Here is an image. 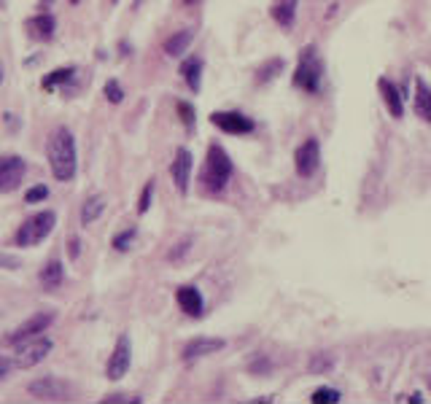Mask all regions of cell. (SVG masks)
Instances as JSON below:
<instances>
[{"label":"cell","instance_id":"cell-1","mask_svg":"<svg viewBox=\"0 0 431 404\" xmlns=\"http://www.w3.org/2000/svg\"><path fill=\"white\" fill-rule=\"evenodd\" d=\"M46 159L52 167V175L57 181H73L76 170H79V157H76V140L67 127H57L49 140H46Z\"/></svg>","mask_w":431,"mask_h":404},{"label":"cell","instance_id":"cell-2","mask_svg":"<svg viewBox=\"0 0 431 404\" xmlns=\"http://www.w3.org/2000/svg\"><path fill=\"white\" fill-rule=\"evenodd\" d=\"M232 173H235V164L229 159V154L218 143H211L208 154H205V164L200 170L202 191L205 194H221L229 181H232Z\"/></svg>","mask_w":431,"mask_h":404},{"label":"cell","instance_id":"cell-3","mask_svg":"<svg viewBox=\"0 0 431 404\" xmlns=\"http://www.w3.org/2000/svg\"><path fill=\"white\" fill-rule=\"evenodd\" d=\"M57 227V213L54 211H40V213L30 215L27 221H22V227L13 235V245L19 248H35L38 242H43Z\"/></svg>","mask_w":431,"mask_h":404},{"label":"cell","instance_id":"cell-4","mask_svg":"<svg viewBox=\"0 0 431 404\" xmlns=\"http://www.w3.org/2000/svg\"><path fill=\"white\" fill-rule=\"evenodd\" d=\"M321 79H323L321 57L315 52V46H305L302 54H299V62H296V70H294V86L315 94L318 86H321Z\"/></svg>","mask_w":431,"mask_h":404},{"label":"cell","instance_id":"cell-5","mask_svg":"<svg viewBox=\"0 0 431 404\" xmlns=\"http://www.w3.org/2000/svg\"><path fill=\"white\" fill-rule=\"evenodd\" d=\"M54 342L49 337H35V340H27L22 345H16V356H13V366L16 369H30V366H35L40 364L49 353H52Z\"/></svg>","mask_w":431,"mask_h":404},{"label":"cell","instance_id":"cell-6","mask_svg":"<svg viewBox=\"0 0 431 404\" xmlns=\"http://www.w3.org/2000/svg\"><path fill=\"white\" fill-rule=\"evenodd\" d=\"M52 323H54V313H35L33 318H27L25 323H19L11 335L6 337V342L16 348V345H22V342H27V340L40 337L49 326H52Z\"/></svg>","mask_w":431,"mask_h":404},{"label":"cell","instance_id":"cell-7","mask_svg":"<svg viewBox=\"0 0 431 404\" xmlns=\"http://www.w3.org/2000/svg\"><path fill=\"white\" fill-rule=\"evenodd\" d=\"M130 361H133V342L127 335H119L116 345H113V353L108 359L106 366V377L108 380H121V377L130 372Z\"/></svg>","mask_w":431,"mask_h":404},{"label":"cell","instance_id":"cell-8","mask_svg":"<svg viewBox=\"0 0 431 404\" xmlns=\"http://www.w3.org/2000/svg\"><path fill=\"white\" fill-rule=\"evenodd\" d=\"M211 124L227 135H251L256 130L254 119H248L240 111H216L211 116Z\"/></svg>","mask_w":431,"mask_h":404},{"label":"cell","instance_id":"cell-9","mask_svg":"<svg viewBox=\"0 0 431 404\" xmlns=\"http://www.w3.org/2000/svg\"><path fill=\"white\" fill-rule=\"evenodd\" d=\"M30 396L38 399V402H67L70 399V386L57 380V377H43L30 383Z\"/></svg>","mask_w":431,"mask_h":404},{"label":"cell","instance_id":"cell-10","mask_svg":"<svg viewBox=\"0 0 431 404\" xmlns=\"http://www.w3.org/2000/svg\"><path fill=\"white\" fill-rule=\"evenodd\" d=\"M25 173H27V164L22 157H13V154L3 157V162H0V191H3V194H11L13 189L22 184Z\"/></svg>","mask_w":431,"mask_h":404},{"label":"cell","instance_id":"cell-11","mask_svg":"<svg viewBox=\"0 0 431 404\" xmlns=\"http://www.w3.org/2000/svg\"><path fill=\"white\" fill-rule=\"evenodd\" d=\"M318 164H321V146H318L315 138H310V140H305L302 146L296 148L294 167L302 178H310V175L318 170Z\"/></svg>","mask_w":431,"mask_h":404},{"label":"cell","instance_id":"cell-12","mask_svg":"<svg viewBox=\"0 0 431 404\" xmlns=\"http://www.w3.org/2000/svg\"><path fill=\"white\" fill-rule=\"evenodd\" d=\"M227 348V340H221V337H194V340H189L184 350H181V359L184 361H194V359H205V356H211V353H218V350Z\"/></svg>","mask_w":431,"mask_h":404},{"label":"cell","instance_id":"cell-13","mask_svg":"<svg viewBox=\"0 0 431 404\" xmlns=\"http://www.w3.org/2000/svg\"><path fill=\"white\" fill-rule=\"evenodd\" d=\"M191 167H194V159H191V151L189 148H178L173 157V164H170V175L175 181V189L181 194H189V181H191Z\"/></svg>","mask_w":431,"mask_h":404},{"label":"cell","instance_id":"cell-14","mask_svg":"<svg viewBox=\"0 0 431 404\" xmlns=\"http://www.w3.org/2000/svg\"><path fill=\"white\" fill-rule=\"evenodd\" d=\"M175 302H178V308L184 310L186 315H191V318H200L202 310H205V299H202L197 286H181V288L175 291Z\"/></svg>","mask_w":431,"mask_h":404},{"label":"cell","instance_id":"cell-15","mask_svg":"<svg viewBox=\"0 0 431 404\" xmlns=\"http://www.w3.org/2000/svg\"><path fill=\"white\" fill-rule=\"evenodd\" d=\"M25 30L30 38L35 40H49L54 35V30H57V19H54L49 11H40L35 16H30L25 22Z\"/></svg>","mask_w":431,"mask_h":404},{"label":"cell","instance_id":"cell-16","mask_svg":"<svg viewBox=\"0 0 431 404\" xmlns=\"http://www.w3.org/2000/svg\"><path fill=\"white\" fill-rule=\"evenodd\" d=\"M377 92H380V97H383V103H386L391 116H393V119H402L404 116V94H399V89H396L388 79H377Z\"/></svg>","mask_w":431,"mask_h":404},{"label":"cell","instance_id":"cell-17","mask_svg":"<svg viewBox=\"0 0 431 404\" xmlns=\"http://www.w3.org/2000/svg\"><path fill=\"white\" fill-rule=\"evenodd\" d=\"M296 9H299V0H272L269 16H272L275 25H281L283 30H291L296 19Z\"/></svg>","mask_w":431,"mask_h":404},{"label":"cell","instance_id":"cell-18","mask_svg":"<svg viewBox=\"0 0 431 404\" xmlns=\"http://www.w3.org/2000/svg\"><path fill=\"white\" fill-rule=\"evenodd\" d=\"M191 40H194V30H191V27L181 30V33H173L170 38L164 40V54H167V57H181V54L189 52Z\"/></svg>","mask_w":431,"mask_h":404},{"label":"cell","instance_id":"cell-19","mask_svg":"<svg viewBox=\"0 0 431 404\" xmlns=\"http://www.w3.org/2000/svg\"><path fill=\"white\" fill-rule=\"evenodd\" d=\"M62 281H65V264H62L60 259H52L46 267L40 269V286H43V288L54 291V288L62 286Z\"/></svg>","mask_w":431,"mask_h":404},{"label":"cell","instance_id":"cell-20","mask_svg":"<svg viewBox=\"0 0 431 404\" xmlns=\"http://www.w3.org/2000/svg\"><path fill=\"white\" fill-rule=\"evenodd\" d=\"M415 113L431 124V86L423 79H415Z\"/></svg>","mask_w":431,"mask_h":404},{"label":"cell","instance_id":"cell-21","mask_svg":"<svg viewBox=\"0 0 431 404\" xmlns=\"http://www.w3.org/2000/svg\"><path fill=\"white\" fill-rule=\"evenodd\" d=\"M181 76H184V81L189 84L191 92H200V84H202V60L200 57H189V60H184Z\"/></svg>","mask_w":431,"mask_h":404},{"label":"cell","instance_id":"cell-22","mask_svg":"<svg viewBox=\"0 0 431 404\" xmlns=\"http://www.w3.org/2000/svg\"><path fill=\"white\" fill-rule=\"evenodd\" d=\"M103 211H106V197H103V194H92L89 200L81 205V224H84V227L94 224V221L103 215Z\"/></svg>","mask_w":431,"mask_h":404},{"label":"cell","instance_id":"cell-23","mask_svg":"<svg viewBox=\"0 0 431 404\" xmlns=\"http://www.w3.org/2000/svg\"><path fill=\"white\" fill-rule=\"evenodd\" d=\"M76 76V67L73 65H67V67H57V70H52L46 79L40 81V86L46 89V92H52L57 84H67V81Z\"/></svg>","mask_w":431,"mask_h":404},{"label":"cell","instance_id":"cell-24","mask_svg":"<svg viewBox=\"0 0 431 404\" xmlns=\"http://www.w3.org/2000/svg\"><path fill=\"white\" fill-rule=\"evenodd\" d=\"M281 70H283V60H281V57L269 60V62H264V65L256 70V84H269V81L275 79Z\"/></svg>","mask_w":431,"mask_h":404},{"label":"cell","instance_id":"cell-25","mask_svg":"<svg viewBox=\"0 0 431 404\" xmlns=\"http://www.w3.org/2000/svg\"><path fill=\"white\" fill-rule=\"evenodd\" d=\"M310 402L313 404H340L342 402V393L337 388H315L313 391V396H310Z\"/></svg>","mask_w":431,"mask_h":404},{"label":"cell","instance_id":"cell-26","mask_svg":"<svg viewBox=\"0 0 431 404\" xmlns=\"http://www.w3.org/2000/svg\"><path fill=\"white\" fill-rule=\"evenodd\" d=\"M154 189H157L154 178H151V181H146V186H143V191H140V200H138V215H146L148 213V208H151V200H154Z\"/></svg>","mask_w":431,"mask_h":404},{"label":"cell","instance_id":"cell-27","mask_svg":"<svg viewBox=\"0 0 431 404\" xmlns=\"http://www.w3.org/2000/svg\"><path fill=\"white\" fill-rule=\"evenodd\" d=\"M103 92H106L108 103H113V106H119L121 100H124V89H121V84L116 79H108L106 86H103Z\"/></svg>","mask_w":431,"mask_h":404},{"label":"cell","instance_id":"cell-28","mask_svg":"<svg viewBox=\"0 0 431 404\" xmlns=\"http://www.w3.org/2000/svg\"><path fill=\"white\" fill-rule=\"evenodd\" d=\"M135 235H138V229H135V227H130V229H124V232H119V235L113 237V248H116V251H127V248L133 245Z\"/></svg>","mask_w":431,"mask_h":404},{"label":"cell","instance_id":"cell-29","mask_svg":"<svg viewBox=\"0 0 431 404\" xmlns=\"http://www.w3.org/2000/svg\"><path fill=\"white\" fill-rule=\"evenodd\" d=\"M175 108H178V116L184 121V127H186V130H194V108L189 106V103H184V100H178Z\"/></svg>","mask_w":431,"mask_h":404},{"label":"cell","instance_id":"cell-30","mask_svg":"<svg viewBox=\"0 0 431 404\" xmlns=\"http://www.w3.org/2000/svg\"><path fill=\"white\" fill-rule=\"evenodd\" d=\"M46 197H49V189L43 186V184H38V186H33L25 194V202L27 205H35V202H43Z\"/></svg>","mask_w":431,"mask_h":404},{"label":"cell","instance_id":"cell-31","mask_svg":"<svg viewBox=\"0 0 431 404\" xmlns=\"http://www.w3.org/2000/svg\"><path fill=\"white\" fill-rule=\"evenodd\" d=\"M332 366H335V361H332V359H329V356H326V359H323L321 353H318V356H315V359H313V364H310V372H313V375H318V372H329V369H332Z\"/></svg>","mask_w":431,"mask_h":404},{"label":"cell","instance_id":"cell-32","mask_svg":"<svg viewBox=\"0 0 431 404\" xmlns=\"http://www.w3.org/2000/svg\"><path fill=\"white\" fill-rule=\"evenodd\" d=\"M189 248H191V240H189V237H184V240L178 242V248L167 254V259H173V262H178V259H184V254H186Z\"/></svg>","mask_w":431,"mask_h":404},{"label":"cell","instance_id":"cell-33","mask_svg":"<svg viewBox=\"0 0 431 404\" xmlns=\"http://www.w3.org/2000/svg\"><path fill=\"white\" fill-rule=\"evenodd\" d=\"M108 402H140L138 396H124V393H116V396H108V399H103V404Z\"/></svg>","mask_w":431,"mask_h":404},{"label":"cell","instance_id":"cell-34","mask_svg":"<svg viewBox=\"0 0 431 404\" xmlns=\"http://www.w3.org/2000/svg\"><path fill=\"white\" fill-rule=\"evenodd\" d=\"M81 254V240L79 237H70V259H76Z\"/></svg>","mask_w":431,"mask_h":404},{"label":"cell","instance_id":"cell-35","mask_svg":"<svg viewBox=\"0 0 431 404\" xmlns=\"http://www.w3.org/2000/svg\"><path fill=\"white\" fill-rule=\"evenodd\" d=\"M9 369H11V361H9V359H0V380L9 377Z\"/></svg>","mask_w":431,"mask_h":404},{"label":"cell","instance_id":"cell-36","mask_svg":"<svg viewBox=\"0 0 431 404\" xmlns=\"http://www.w3.org/2000/svg\"><path fill=\"white\" fill-rule=\"evenodd\" d=\"M399 402H423V396H420V393H413V396H402V399H399Z\"/></svg>","mask_w":431,"mask_h":404},{"label":"cell","instance_id":"cell-37","mask_svg":"<svg viewBox=\"0 0 431 404\" xmlns=\"http://www.w3.org/2000/svg\"><path fill=\"white\" fill-rule=\"evenodd\" d=\"M181 3H189V6H194V3H197V0H181Z\"/></svg>","mask_w":431,"mask_h":404},{"label":"cell","instance_id":"cell-38","mask_svg":"<svg viewBox=\"0 0 431 404\" xmlns=\"http://www.w3.org/2000/svg\"><path fill=\"white\" fill-rule=\"evenodd\" d=\"M70 3H79V0H70Z\"/></svg>","mask_w":431,"mask_h":404},{"label":"cell","instance_id":"cell-39","mask_svg":"<svg viewBox=\"0 0 431 404\" xmlns=\"http://www.w3.org/2000/svg\"><path fill=\"white\" fill-rule=\"evenodd\" d=\"M429 388H431V377H429Z\"/></svg>","mask_w":431,"mask_h":404},{"label":"cell","instance_id":"cell-40","mask_svg":"<svg viewBox=\"0 0 431 404\" xmlns=\"http://www.w3.org/2000/svg\"><path fill=\"white\" fill-rule=\"evenodd\" d=\"M111 3H116V0H111Z\"/></svg>","mask_w":431,"mask_h":404}]
</instances>
